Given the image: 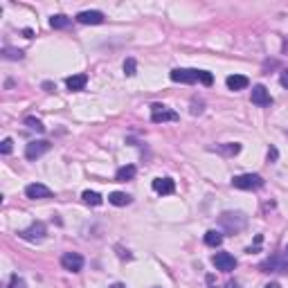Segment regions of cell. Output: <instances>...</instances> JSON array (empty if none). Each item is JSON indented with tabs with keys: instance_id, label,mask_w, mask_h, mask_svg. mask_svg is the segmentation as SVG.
<instances>
[{
	"instance_id": "1",
	"label": "cell",
	"mask_w": 288,
	"mask_h": 288,
	"mask_svg": "<svg viewBox=\"0 0 288 288\" xmlns=\"http://www.w3.org/2000/svg\"><path fill=\"white\" fill-rule=\"evenodd\" d=\"M219 223L225 232H241L248 225V216L241 214V212H223Z\"/></svg>"
},
{
	"instance_id": "2",
	"label": "cell",
	"mask_w": 288,
	"mask_h": 288,
	"mask_svg": "<svg viewBox=\"0 0 288 288\" xmlns=\"http://www.w3.org/2000/svg\"><path fill=\"white\" fill-rule=\"evenodd\" d=\"M232 187H237V189H259V187H263V178L259 174H241L232 178Z\"/></svg>"
},
{
	"instance_id": "3",
	"label": "cell",
	"mask_w": 288,
	"mask_h": 288,
	"mask_svg": "<svg viewBox=\"0 0 288 288\" xmlns=\"http://www.w3.org/2000/svg\"><path fill=\"white\" fill-rule=\"evenodd\" d=\"M180 115L176 113V110L167 108L164 104H153L151 106V122H156V124H162V122H178Z\"/></svg>"
},
{
	"instance_id": "4",
	"label": "cell",
	"mask_w": 288,
	"mask_h": 288,
	"mask_svg": "<svg viewBox=\"0 0 288 288\" xmlns=\"http://www.w3.org/2000/svg\"><path fill=\"white\" fill-rule=\"evenodd\" d=\"M171 81L176 84H196L201 81V70H194V68H176L171 70Z\"/></svg>"
},
{
	"instance_id": "5",
	"label": "cell",
	"mask_w": 288,
	"mask_h": 288,
	"mask_svg": "<svg viewBox=\"0 0 288 288\" xmlns=\"http://www.w3.org/2000/svg\"><path fill=\"white\" fill-rule=\"evenodd\" d=\"M21 239H25V241H32V243H36V241H43L45 239V234H48V227H45V223H32L29 227H25V230H21Z\"/></svg>"
},
{
	"instance_id": "6",
	"label": "cell",
	"mask_w": 288,
	"mask_h": 288,
	"mask_svg": "<svg viewBox=\"0 0 288 288\" xmlns=\"http://www.w3.org/2000/svg\"><path fill=\"white\" fill-rule=\"evenodd\" d=\"M52 149V144L48 142V140H34V142H29L27 146H25V158L27 160H39L41 156H45L48 151Z\"/></svg>"
},
{
	"instance_id": "7",
	"label": "cell",
	"mask_w": 288,
	"mask_h": 288,
	"mask_svg": "<svg viewBox=\"0 0 288 288\" xmlns=\"http://www.w3.org/2000/svg\"><path fill=\"white\" fill-rule=\"evenodd\" d=\"M212 263L216 266V270H223V273H232L237 268V259H234L230 252H216L212 257Z\"/></svg>"
},
{
	"instance_id": "8",
	"label": "cell",
	"mask_w": 288,
	"mask_h": 288,
	"mask_svg": "<svg viewBox=\"0 0 288 288\" xmlns=\"http://www.w3.org/2000/svg\"><path fill=\"white\" fill-rule=\"evenodd\" d=\"M263 273H281V275H286L288 273V261L284 259V257H279V255H275V257H270V259H266L259 266Z\"/></svg>"
},
{
	"instance_id": "9",
	"label": "cell",
	"mask_w": 288,
	"mask_h": 288,
	"mask_svg": "<svg viewBox=\"0 0 288 288\" xmlns=\"http://www.w3.org/2000/svg\"><path fill=\"white\" fill-rule=\"evenodd\" d=\"M61 266L70 270V273H79V270L84 268V257H81L79 252H66V255L61 257Z\"/></svg>"
},
{
	"instance_id": "10",
	"label": "cell",
	"mask_w": 288,
	"mask_h": 288,
	"mask_svg": "<svg viewBox=\"0 0 288 288\" xmlns=\"http://www.w3.org/2000/svg\"><path fill=\"white\" fill-rule=\"evenodd\" d=\"M25 194H27V198L41 201V198H50L52 189H50V187H45V185H41V183H32V185L25 187Z\"/></svg>"
},
{
	"instance_id": "11",
	"label": "cell",
	"mask_w": 288,
	"mask_h": 288,
	"mask_svg": "<svg viewBox=\"0 0 288 288\" xmlns=\"http://www.w3.org/2000/svg\"><path fill=\"white\" fill-rule=\"evenodd\" d=\"M77 23H81V25H102L104 23V14L102 11H79L77 14Z\"/></svg>"
},
{
	"instance_id": "12",
	"label": "cell",
	"mask_w": 288,
	"mask_h": 288,
	"mask_svg": "<svg viewBox=\"0 0 288 288\" xmlns=\"http://www.w3.org/2000/svg\"><path fill=\"white\" fill-rule=\"evenodd\" d=\"M252 104H257V106H270L273 104V97H270L266 86L259 84V86L252 88Z\"/></svg>"
},
{
	"instance_id": "13",
	"label": "cell",
	"mask_w": 288,
	"mask_h": 288,
	"mask_svg": "<svg viewBox=\"0 0 288 288\" xmlns=\"http://www.w3.org/2000/svg\"><path fill=\"white\" fill-rule=\"evenodd\" d=\"M151 187H153V191H158V194H174L176 191V183L171 178H156L153 183H151Z\"/></svg>"
},
{
	"instance_id": "14",
	"label": "cell",
	"mask_w": 288,
	"mask_h": 288,
	"mask_svg": "<svg viewBox=\"0 0 288 288\" xmlns=\"http://www.w3.org/2000/svg\"><path fill=\"white\" fill-rule=\"evenodd\" d=\"M86 84H88V74H84V72L72 74V77L66 79V86L70 88V90H84Z\"/></svg>"
},
{
	"instance_id": "15",
	"label": "cell",
	"mask_w": 288,
	"mask_h": 288,
	"mask_svg": "<svg viewBox=\"0 0 288 288\" xmlns=\"http://www.w3.org/2000/svg\"><path fill=\"white\" fill-rule=\"evenodd\" d=\"M225 84L230 90H243V88H248V77H243V74H230V77L225 79Z\"/></svg>"
},
{
	"instance_id": "16",
	"label": "cell",
	"mask_w": 288,
	"mask_h": 288,
	"mask_svg": "<svg viewBox=\"0 0 288 288\" xmlns=\"http://www.w3.org/2000/svg\"><path fill=\"white\" fill-rule=\"evenodd\" d=\"M135 174H138V169H135L133 164H126V167H120V169H117L115 180H117V183H126V180L135 178Z\"/></svg>"
},
{
	"instance_id": "17",
	"label": "cell",
	"mask_w": 288,
	"mask_h": 288,
	"mask_svg": "<svg viewBox=\"0 0 288 288\" xmlns=\"http://www.w3.org/2000/svg\"><path fill=\"white\" fill-rule=\"evenodd\" d=\"M108 203L115 205V207H124V205L131 203V196H128V194H124V191H113V194L108 196Z\"/></svg>"
},
{
	"instance_id": "18",
	"label": "cell",
	"mask_w": 288,
	"mask_h": 288,
	"mask_svg": "<svg viewBox=\"0 0 288 288\" xmlns=\"http://www.w3.org/2000/svg\"><path fill=\"white\" fill-rule=\"evenodd\" d=\"M223 243V234L216 232V230H209L205 232V245H209V248H219Z\"/></svg>"
},
{
	"instance_id": "19",
	"label": "cell",
	"mask_w": 288,
	"mask_h": 288,
	"mask_svg": "<svg viewBox=\"0 0 288 288\" xmlns=\"http://www.w3.org/2000/svg\"><path fill=\"white\" fill-rule=\"evenodd\" d=\"M70 23L72 21H70L68 16H63V14H56V16H52L50 18V25L54 29H66V27H70Z\"/></svg>"
},
{
	"instance_id": "20",
	"label": "cell",
	"mask_w": 288,
	"mask_h": 288,
	"mask_svg": "<svg viewBox=\"0 0 288 288\" xmlns=\"http://www.w3.org/2000/svg\"><path fill=\"white\" fill-rule=\"evenodd\" d=\"M81 198H84L86 205H92V207L102 205V196H99L97 191H84V194H81Z\"/></svg>"
},
{
	"instance_id": "21",
	"label": "cell",
	"mask_w": 288,
	"mask_h": 288,
	"mask_svg": "<svg viewBox=\"0 0 288 288\" xmlns=\"http://www.w3.org/2000/svg\"><path fill=\"white\" fill-rule=\"evenodd\" d=\"M3 59H7V61H21V59H23V50L5 48V50H3Z\"/></svg>"
},
{
	"instance_id": "22",
	"label": "cell",
	"mask_w": 288,
	"mask_h": 288,
	"mask_svg": "<svg viewBox=\"0 0 288 288\" xmlns=\"http://www.w3.org/2000/svg\"><path fill=\"white\" fill-rule=\"evenodd\" d=\"M25 124H27L29 128H34V131H39V133H43V131H45L43 122L36 120V117H25Z\"/></svg>"
},
{
	"instance_id": "23",
	"label": "cell",
	"mask_w": 288,
	"mask_h": 288,
	"mask_svg": "<svg viewBox=\"0 0 288 288\" xmlns=\"http://www.w3.org/2000/svg\"><path fill=\"white\" fill-rule=\"evenodd\" d=\"M219 149L223 151V153H227V156H237L241 151V144H237V142H234V144H221Z\"/></svg>"
},
{
	"instance_id": "24",
	"label": "cell",
	"mask_w": 288,
	"mask_h": 288,
	"mask_svg": "<svg viewBox=\"0 0 288 288\" xmlns=\"http://www.w3.org/2000/svg\"><path fill=\"white\" fill-rule=\"evenodd\" d=\"M11 149H14V142H11L9 138H5V140H3V144H0V153H3V156H9V153H11Z\"/></svg>"
},
{
	"instance_id": "25",
	"label": "cell",
	"mask_w": 288,
	"mask_h": 288,
	"mask_svg": "<svg viewBox=\"0 0 288 288\" xmlns=\"http://www.w3.org/2000/svg\"><path fill=\"white\" fill-rule=\"evenodd\" d=\"M124 74L126 77H133L135 74V59H126L124 61Z\"/></svg>"
},
{
	"instance_id": "26",
	"label": "cell",
	"mask_w": 288,
	"mask_h": 288,
	"mask_svg": "<svg viewBox=\"0 0 288 288\" xmlns=\"http://www.w3.org/2000/svg\"><path fill=\"white\" fill-rule=\"evenodd\" d=\"M201 84H205V86L214 84V77H212V72H207V70H201Z\"/></svg>"
},
{
	"instance_id": "27",
	"label": "cell",
	"mask_w": 288,
	"mask_h": 288,
	"mask_svg": "<svg viewBox=\"0 0 288 288\" xmlns=\"http://www.w3.org/2000/svg\"><path fill=\"white\" fill-rule=\"evenodd\" d=\"M7 288H25V281H23L21 277H16V275H14V277H11V281H9V286Z\"/></svg>"
},
{
	"instance_id": "28",
	"label": "cell",
	"mask_w": 288,
	"mask_h": 288,
	"mask_svg": "<svg viewBox=\"0 0 288 288\" xmlns=\"http://www.w3.org/2000/svg\"><path fill=\"white\" fill-rule=\"evenodd\" d=\"M277 156H279V153H277V149H275V146H270V151H268V160H270V162H275V160H277Z\"/></svg>"
},
{
	"instance_id": "29",
	"label": "cell",
	"mask_w": 288,
	"mask_h": 288,
	"mask_svg": "<svg viewBox=\"0 0 288 288\" xmlns=\"http://www.w3.org/2000/svg\"><path fill=\"white\" fill-rule=\"evenodd\" d=\"M279 84L284 86V88H288V70H284V72H281V77H279Z\"/></svg>"
},
{
	"instance_id": "30",
	"label": "cell",
	"mask_w": 288,
	"mask_h": 288,
	"mask_svg": "<svg viewBox=\"0 0 288 288\" xmlns=\"http://www.w3.org/2000/svg\"><path fill=\"white\" fill-rule=\"evenodd\" d=\"M43 88H45V90H48V92H52V90H56V88H54V86H52V84H50V81H45V84H43Z\"/></svg>"
},
{
	"instance_id": "31",
	"label": "cell",
	"mask_w": 288,
	"mask_h": 288,
	"mask_svg": "<svg viewBox=\"0 0 288 288\" xmlns=\"http://www.w3.org/2000/svg\"><path fill=\"white\" fill-rule=\"evenodd\" d=\"M263 288H281V286L277 284V281H270V284H266V286H263Z\"/></svg>"
},
{
	"instance_id": "32",
	"label": "cell",
	"mask_w": 288,
	"mask_h": 288,
	"mask_svg": "<svg viewBox=\"0 0 288 288\" xmlns=\"http://www.w3.org/2000/svg\"><path fill=\"white\" fill-rule=\"evenodd\" d=\"M23 34H25L27 39H32V36H34V32H32V29H23Z\"/></svg>"
},
{
	"instance_id": "33",
	"label": "cell",
	"mask_w": 288,
	"mask_h": 288,
	"mask_svg": "<svg viewBox=\"0 0 288 288\" xmlns=\"http://www.w3.org/2000/svg\"><path fill=\"white\" fill-rule=\"evenodd\" d=\"M207 284H209V288H214V277L212 275H207Z\"/></svg>"
},
{
	"instance_id": "34",
	"label": "cell",
	"mask_w": 288,
	"mask_h": 288,
	"mask_svg": "<svg viewBox=\"0 0 288 288\" xmlns=\"http://www.w3.org/2000/svg\"><path fill=\"white\" fill-rule=\"evenodd\" d=\"M225 288H239V284H234V281H230V284H227Z\"/></svg>"
},
{
	"instance_id": "35",
	"label": "cell",
	"mask_w": 288,
	"mask_h": 288,
	"mask_svg": "<svg viewBox=\"0 0 288 288\" xmlns=\"http://www.w3.org/2000/svg\"><path fill=\"white\" fill-rule=\"evenodd\" d=\"M108 288H126L124 284H113V286H108Z\"/></svg>"
},
{
	"instance_id": "36",
	"label": "cell",
	"mask_w": 288,
	"mask_h": 288,
	"mask_svg": "<svg viewBox=\"0 0 288 288\" xmlns=\"http://www.w3.org/2000/svg\"><path fill=\"white\" fill-rule=\"evenodd\" d=\"M284 257H286V259H288V245H286V250H284Z\"/></svg>"
}]
</instances>
